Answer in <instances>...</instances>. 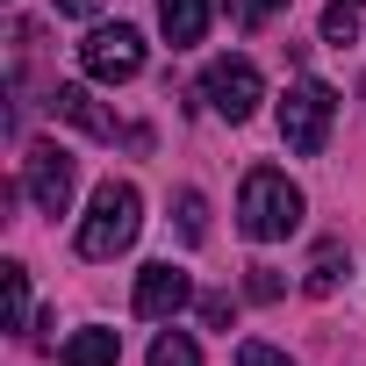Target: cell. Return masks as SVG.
Segmentation results:
<instances>
[{
  "mask_svg": "<svg viewBox=\"0 0 366 366\" xmlns=\"http://www.w3.org/2000/svg\"><path fill=\"white\" fill-rule=\"evenodd\" d=\"M237 230H244L252 244H280V237H295V230H302V187H295L287 172H273V165L244 172V194H237Z\"/></svg>",
  "mask_w": 366,
  "mask_h": 366,
  "instance_id": "cell-1",
  "label": "cell"
},
{
  "mask_svg": "<svg viewBox=\"0 0 366 366\" xmlns=\"http://www.w3.org/2000/svg\"><path fill=\"white\" fill-rule=\"evenodd\" d=\"M144 230V194L129 179H101L94 187V209L79 223V259H122Z\"/></svg>",
  "mask_w": 366,
  "mask_h": 366,
  "instance_id": "cell-2",
  "label": "cell"
},
{
  "mask_svg": "<svg viewBox=\"0 0 366 366\" xmlns=\"http://www.w3.org/2000/svg\"><path fill=\"white\" fill-rule=\"evenodd\" d=\"M330 115H337L330 86H323V79H295L287 101H280V144H287L295 158H316V151L330 144Z\"/></svg>",
  "mask_w": 366,
  "mask_h": 366,
  "instance_id": "cell-3",
  "label": "cell"
},
{
  "mask_svg": "<svg viewBox=\"0 0 366 366\" xmlns=\"http://www.w3.org/2000/svg\"><path fill=\"white\" fill-rule=\"evenodd\" d=\"M22 194H29L44 216H65L72 194H79V158H72L65 144H29V158H22Z\"/></svg>",
  "mask_w": 366,
  "mask_h": 366,
  "instance_id": "cell-4",
  "label": "cell"
},
{
  "mask_svg": "<svg viewBox=\"0 0 366 366\" xmlns=\"http://www.w3.org/2000/svg\"><path fill=\"white\" fill-rule=\"evenodd\" d=\"M202 101H209L223 122H252L259 101H266V79H259L252 58H216V65L202 72Z\"/></svg>",
  "mask_w": 366,
  "mask_h": 366,
  "instance_id": "cell-5",
  "label": "cell"
},
{
  "mask_svg": "<svg viewBox=\"0 0 366 366\" xmlns=\"http://www.w3.org/2000/svg\"><path fill=\"white\" fill-rule=\"evenodd\" d=\"M79 65H86V79H108V86H122V79H137V72H144V36H137L129 22H115V29H94V36L79 44Z\"/></svg>",
  "mask_w": 366,
  "mask_h": 366,
  "instance_id": "cell-6",
  "label": "cell"
},
{
  "mask_svg": "<svg viewBox=\"0 0 366 366\" xmlns=\"http://www.w3.org/2000/svg\"><path fill=\"white\" fill-rule=\"evenodd\" d=\"M187 302H194V280L179 273L172 259H158V266H144V273H137V316L165 323V316H179Z\"/></svg>",
  "mask_w": 366,
  "mask_h": 366,
  "instance_id": "cell-7",
  "label": "cell"
},
{
  "mask_svg": "<svg viewBox=\"0 0 366 366\" xmlns=\"http://www.w3.org/2000/svg\"><path fill=\"white\" fill-rule=\"evenodd\" d=\"M51 115H58V122H79V129H86V137H101V144H115V137L151 144L144 129H122V122H115V115H108V108H101L86 86H51Z\"/></svg>",
  "mask_w": 366,
  "mask_h": 366,
  "instance_id": "cell-8",
  "label": "cell"
},
{
  "mask_svg": "<svg viewBox=\"0 0 366 366\" xmlns=\"http://www.w3.org/2000/svg\"><path fill=\"white\" fill-rule=\"evenodd\" d=\"M158 29L172 36V51H187L209 36V0H158Z\"/></svg>",
  "mask_w": 366,
  "mask_h": 366,
  "instance_id": "cell-9",
  "label": "cell"
},
{
  "mask_svg": "<svg viewBox=\"0 0 366 366\" xmlns=\"http://www.w3.org/2000/svg\"><path fill=\"white\" fill-rule=\"evenodd\" d=\"M115 352H122V337L94 323V330H72V337H65L58 366H115Z\"/></svg>",
  "mask_w": 366,
  "mask_h": 366,
  "instance_id": "cell-10",
  "label": "cell"
},
{
  "mask_svg": "<svg viewBox=\"0 0 366 366\" xmlns=\"http://www.w3.org/2000/svg\"><path fill=\"white\" fill-rule=\"evenodd\" d=\"M0 287H8V330H22L29 323V266L8 259V266H0Z\"/></svg>",
  "mask_w": 366,
  "mask_h": 366,
  "instance_id": "cell-11",
  "label": "cell"
},
{
  "mask_svg": "<svg viewBox=\"0 0 366 366\" xmlns=\"http://www.w3.org/2000/svg\"><path fill=\"white\" fill-rule=\"evenodd\" d=\"M337 273H345V244L330 237V244H316V259H309V280H302V287H309V295H330V287H337Z\"/></svg>",
  "mask_w": 366,
  "mask_h": 366,
  "instance_id": "cell-12",
  "label": "cell"
},
{
  "mask_svg": "<svg viewBox=\"0 0 366 366\" xmlns=\"http://www.w3.org/2000/svg\"><path fill=\"white\" fill-rule=\"evenodd\" d=\"M172 209H179V237H187V244H202V237H209V202H202L194 187H179V194H172Z\"/></svg>",
  "mask_w": 366,
  "mask_h": 366,
  "instance_id": "cell-13",
  "label": "cell"
},
{
  "mask_svg": "<svg viewBox=\"0 0 366 366\" xmlns=\"http://www.w3.org/2000/svg\"><path fill=\"white\" fill-rule=\"evenodd\" d=\"M151 366H202V352H194L187 330H165V337L151 345Z\"/></svg>",
  "mask_w": 366,
  "mask_h": 366,
  "instance_id": "cell-14",
  "label": "cell"
},
{
  "mask_svg": "<svg viewBox=\"0 0 366 366\" xmlns=\"http://www.w3.org/2000/svg\"><path fill=\"white\" fill-rule=\"evenodd\" d=\"M359 36V8H352V0H330V8H323V44H352Z\"/></svg>",
  "mask_w": 366,
  "mask_h": 366,
  "instance_id": "cell-15",
  "label": "cell"
},
{
  "mask_svg": "<svg viewBox=\"0 0 366 366\" xmlns=\"http://www.w3.org/2000/svg\"><path fill=\"white\" fill-rule=\"evenodd\" d=\"M280 8H287V0H230V22H237V29H259V22H273Z\"/></svg>",
  "mask_w": 366,
  "mask_h": 366,
  "instance_id": "cell-16",
  "label": "cell"
},
{
  "mask_svg": "<svg viewBox=\"0 0 366 366\" xmlns=\"http://www.w3.org/2000/svg\"><path fill=\"white\" fill-rule=\"evenodd\" d=\"M237 366H295V359H287L280 345H259V337H244V345H237Z\"/></svg>",
  "mask_w": 366,
  "mask_h": 366,
  "instance_id": "cell-17",
  "label": "cell"
},
{
  "mask_svg": "<svg viewBox=\"0 0 366 366\" xmlns=\"http://www.w3.org/2000/svg\"><path fill=\"white\" fill-rule=\"evenodd\" d=\"M244 287H252V302H280V273H273V266H252Z\"/></svg>",
  "mask_w": 366,
  "mask_h": 366,
  "instance_id": "cell-18",
  "label": "cell"
},
{
  "mask_svg": "<svg viewBox=\"0 0 366 366\" xmlns=\"http://www.w3.org/2000/svg\"><path fill=\"white\" fill-rule=\"evenodd\" d=\"M202 323L223 330V323H230V295H202Z\"/></svg>",
  "mask_w": 366,
  "mask_h": 366,
  "instance_id": "cell-19",
  "label": "cell"
},
{
  "mask_svg": "<svg viewBox=\"0 0 366 366\" xmlns=\"http://www.w3.org/2000/svg\"><path fill=\"white\" fill-rule=\"evenodd\" d=\"M58 15H79V22H94V15H101V0H58Z\"/></svg>",
  "mask_w": 366,
  "mask_h": 366,
  "instance_id": "cell-20",
  "label": "cell"
}]
</instances>
